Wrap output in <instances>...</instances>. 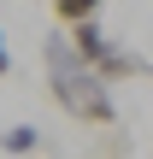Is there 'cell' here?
Returning <instances> with one entry per match:
<instances>
[{
    "mask_svg": "<svg viewBox=\"0 0 153 159\" xmlns=\"http://www.w3.org/2000/svg\"><path fill=\"white\" fill-rule=\"evenodd\" d=\"M41 59H47V83H53V100H59L71 118H83V124H112V118H118V100H112V89H106V83L88 71V65H77V59H71L65 35H47Z\"/></svg>",
    "mask_w": 153,
    "mask_h": 159,
    "instance_id": "cell-1",
    "label": "cell"
},
{
    "mask_svg": "<svg viewBox=\"0 0 153 159\" xmlns=\"http://www.w3.org/2000/svg\"><path fill=\"white\" fill-rule=\"evenodd\" d=\"M65 47H71V59H77V65H88V71H94V65L112 53V35L100 30V18H88V24H71Z\"/></svg>",
    "mask_w": 153,
    "mask_h": 159,
    "instance_id": "cell-2",
    "label": "cell"
},
{
    "mask_svg": "<svg viewBox=\"0 0 153 159\" xmlns=\"http://www.w3.org/2000/svg\"><path fill=\"white\" fill-rule=\"evenodd\" d=\"M94 77L112 89V83H130V77H147V53H124V47H112L100 65H94Z\"/></svg>",
    "mask_w": 153,
    "mask_h": 159,
    "instance_id": "cell-3",
    "label": "cell"
},
{
    "mask_svg": "<svg viewBox=\"0 0 153 159\" xmlns=\"http://www.w3.org/2000/svg\"><path fill=\"white\" fill-rule=\"evenodd\" d=\"M0 148H6L12 159H29L35 148H41V130H35V124H12V130L0 136Z\"/></svg>",
    "mask_w": 153,
    "mask_h": 159,
    "instance_id": "cell-4",
    "label": "cell"
},
{
    "mask_svg": "<svg viewBox=\"0 0 153 159\" xmlns=\"http://www.w3.org/2000/svg\"><path fill=\"white\" fill-rule=\"evenodd\" d=\"M53 18L71 30V24H88V18H100V0H53Z\"/></svg>",
    "mask_w": 153,
    "mask_h": 159,
    "instance_id": "cell-5",
    "label": "cell"
},
{
    "mask_svg": "<svg viewBox=\"0 0 153 159\" xmlns=\"http://www.w3.org/2000/svg\"><path fill=\"white\" fill-rule=\"evenodd\" d=\"M0 77H6V35H0Z\"/></svg>",
    "mask_w": 153,
    "mask_h": 159,
    "instance_id": "cell-6",
    "label": "cell"
}]
</instances>
